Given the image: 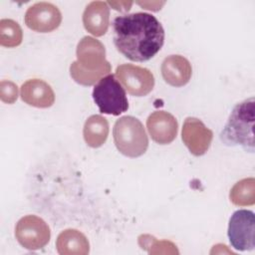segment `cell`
<instances>
[{"label": "cell", "instance_id": "cell-9", "mask_svg": "<svg viewBox=\"0 0 255 255\" xmlns=\"http://www.w3.org/2000/svg\"><path fill=\"white\" fill-rule=\"evenodd\" d=\"M62 22V14L57 6L49 2H38L25 13V24L33 31L48 33L57 29Z\"/></svg>", "mask_w": 255, "mask_h": 255}, {"label": "cell", "instance_id": "cell-20", "mask_svg": "<svg viewBox=\"0 0 255 255\" xmlns=\"http://www.w3.org/2000/svg\"><path fill=\"white\" fill-rule=\"evenodd\" d=\"M108 5H112L114 9L118 11H128L132 2H107Z\"/></svg>", "mask_w": 255, "mask_h": 255}, {"label": "cell", "instance_id": "cell-12", "mask_svg": "<svg viewBox=\"0 0 255 255\" xmlns=\"http://www.w3.org/2000/svg\"><path fill=\"white\" fill-rule=\"evenodd\" d=\"M161 75L165 83L172 87L186 85L192 75L189 61L180 55H170L161 64Z\"/></svg>", "mask_w": 255, "mask_h": 255}, {"label": "cell", "instance_id": "cell-18", "mask_svg": "<svg viewBox=\"0 0 255 255\" xmlns=\"http://www.w3.org/2000/svg\"><path fill=\"white\" fill-rule=\"evenodd\" d=\"M23 39L22 29L19 24L11 19L0 21V44L3 47L13 48L21 44Z\"/></svg>", "mask_w": 255, "mask_h": 255}, {"label": "cell", "instance_id": "cell-11", "mask_svg": "<svg viewBox=\"0 0 255 255\" xmlns=\"http://www.w3.org/2000/svg\"><path fill=\"white\" fill-rule=\"evenodd\" d=\"M146 128L151 138L159 144H168L177 135L176 119L164 111L153 112L146 120Z\"/></svg>", "mask_w": 255, "mask_h": 255}, {"label": "cell", "instance_id": "cell-5", "mask_svg": "<svg viewBox=\"0 0 255 255\" xmlns=\"http://www.w3.org/2000/svg\"><path fill=\"white\" fill-rule=\"evenodd\" d=\"M93 99L102 114L119 116L128 109L126 91L114 75H107L98 82Z\"/></svg>", "mask_w": 255, "mask_h": 255}, {"label": "cell", "instance_id": "cell-15", "mask_svg": "<svg viewBox=\"0 0 255 255\" xmlns=\"http://www.w3.org/2000/svg\"><path fill=\"white\" fill-rule=\"evenodd\" d=\"M56 247L61 255H86L90 250L87 237L76 229L61 232L57 238Z\"/></svg>", "mask_w": 255, "mask_h": 255}, {"label": "cell", "instance_id": "cell-19", "mask_svg": "<svg viewBox=\"0 0 255 255\" xmlns=\"http://www.w3.org/2000/svg\"><path fill=\"white\" fill-rule=\"evenodd\" d=\"M0 97L2 102L13 104L18 98V87L13 82L1 81L0 83Z\"/></svg>", "mask_w": 255, "mask_h": 255}, {"label": "cell", "instance_id": "cell-3", "mask_svg": "<svg viewBox=\"0 0 255 255\" xmlns=\"http://www.w3.org/2000/svg\"><path fill=\"white\" fill-rule=\"evenodd\" d=\"M254 98L237 104L220 132V140L228 146L240 145L246 151H254Z\"/></svg>", "mask_w": 255, "mask_h": 255}, {"label": "cell", "instance_id": "cell-8", "mask_svg": "<svg viewBox=\"0 0 255 255\" xmlns=\"http://www.w3.org/2000/svg\"><path fill=\"white\" fill-rule=\"evenodd\" d=\"M116 77L124 89L135 97L146 96L154 86V78L149 70L131 64L120 65L116 70Z\"/></svg>", "mask_w": 255, "mask_h": 255}, {"label": "cell", "instance_id": "cell-6", "mask_svg": "<svg viewBox=\"0 0 255 255\" xmlns=\"http://www.w3.org/2000/svg\"><path fill=\"white\" fill-rule=\"evenodd\" d=\"M255 216L251 210H236L229 219L228 238L239 251H251L255 247Z\"/></svg>", "mask_w": 255, "mask_h": 255}, {"label": "cell", "instance_id": "cell-10", "mask_svg": "<svg viewBox=\"0 0 255 255\" xmlns=\"http://www.w3.org/2000/svg\"><path fill=\"white\" fill-rule=\"evenodd\" d=\"M213 132L199 119L186 118L181 131V138L188 150L195 156L203 155L209 148Z\"/></svg>", "mask_w": 255, "mask_h": 255}, {"label": "cell", "instance_id": "cell-13", "mask_svg": "<svg viewBox=\"0 0 255 255\" xmlns=\"http://www.w3.org/2000/svg\"><path fill=\"white\" fill-rule=\"evenodd\" d=\"M21 99L32 107L49 108L55 102V94L43 80L31 79L22 85Z\"/></svg>", "mask_w": 255, "mask_h": 255}, {"label": "cell", "instance_id": "cell-14", "mask_svg": "<svg viewBox=\"0 0 255 255\" xmlns=\"http://www.w3.org/2000/svg\"><path fill=\"white\" fill-rule=\"evenodd\" d=\"M110 7L107 2L93 1L83 13L85 29L92 35L100 37L106 34L109 28Z\"/></svg>", "mask_w": 255, "mask_h": 255}, {"label": "cell", "instance_id": "cell-1", "mask_svg": "<svg viewBox=\"0 0 255 255\" xmlns=\"http://www.w3.org/2000/svg\"><path fill=\"white\" fill-rule=\"evenodd\" d=\"M113 40L117 50L133 62H145L154 57L164 42V30L151 14H124L113 22Z\"/></svg>", "mask_w": 255, "mask_h": 255}, {"label": "cell", "instance_id": "cell-16", "mask_svg": "<svg viewBox=\"0 0 255 255\" xmlns=\"http://www.w3.org/2000/svg\"><path fill=\"white\" fill-rule=\"evenodd\" d=\"M84 139L91 147H100L109 135V123L101 115L91 116L85 123L83 129Z\"/></svg>", "mask_w": 255, "mask_h": 255}, {"label": "cell", "instance_id": "cell-7", "mask_svg": "<svg viewBox=\"0 0 255 255\" xmlns=\"http://www.w3.org/2000/svg\"><path fill=\"white\" fill-rule=\"evenodd\" d=\"M15 236L24 248L38 250L48 244L51 231L42 218L36 215H27L17 222Z\"/></svg>", "mask_w": 255, "mask_h": 255}, {"label": "cell", "instance_id": "cell-4", "mask_svg": "<svg viewBox=\"0 0 255 255\" xmlns=\"http://www.w3.org/2000/svg\"><path fill=\"white\" fill-rule=\"evenodd\" d=\"M113 134L118 150L126 156L138 157L147 149L148 138L145 129L134 117L125 116L117 120Z\"/></svg>", "mask_w": 255, "mask_h": 255}, {"label": "cell", "instance_id": "cell-2", "mask_svg": "<svg viewBox=\"0 0 255 255\" xmlns=\"http://www.w3.org/2000/svg\"><path fill=\"white\" fill-rule=\"evenodd\" d=\"M77 58L78 61L70 67V73L72 78L81 85H94L111 72L104 45L93 37L86 36L79 42Z\"/></svg>", "mask_w": 255, "mask_h": 255}, {"label": "cell", "instance_id": "cell-17", "mask_svg": "<svg viewBox=\"0 0 255 255\" xmlns=\"http://www.w3.org/2000/svg\"><path fill=\"white\" fill-rule=\"evenodd\" d=\"M230 200L233 204L239 206L253 205L255 202V180L253 177L244 178L230 190Z\"/></svg>", "mask_w": 255, "mask_h": 255}]
</instances>
